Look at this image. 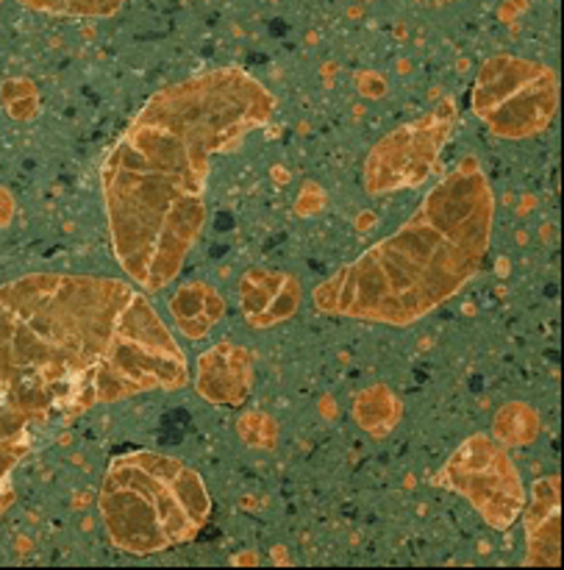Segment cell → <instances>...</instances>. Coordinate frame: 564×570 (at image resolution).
Masks as SVG:
<instances>
[{"mask_svg": "<svg viewBox=\"0 0 564 570\" xmlns=\"http://www.w3.org/2000/svg\"><path fill=\"white\" fill-rule=\"evenodd\" d=\"M187 382L181 345L137 284L89 273L0 284V518L17 468L72 421Z\"/></svg>", "mask_w": 564, "mask_h": 570, "instance_id": "cell-1", "label": "cell"}, {"mask_svg": "<svg viewBox=\"0 0 564 570\" xmlns=\"http://www.w3.org/2000/svg\"><path fill=\"white\" fill-rule=\"evenodd\" d=\"M276 98L243 67H217L159 89L106 156L100 184L117 265L137 287L165 289L206 226L217 156L267 126Z\"/></svg>", "mask_w": 564, "mask_h": 570, "instance_id": "cell-2", "label": "cell"}, {"mask_svg": "<svg viewBox=\"0 0 564 570\" xmlns=\"http://www.w3.org/2000/svg\"><path fill=\"white\" fill-rule=\"evenodd\" d=\"M495 195L473 156L434 184L409 220L311 293L323 315L409 326L454 298L487 259Z\"/></svg>", "mask_w": 564, "mask_h": 570, "instance_id": "cell-3", "label": "cell"}, {"mask_svg": "<svg viewBox=\"0 0 564 570\" xmlns=\"http://www.w3.org/2000/svg\"><path fill=\"white\" fill-rule=\"evenodd\" d=\"M98 507L117 549L150 557L198 538L211 515V495L187 462L131 451L109 465Z\"/></svg>", "mask_w": 564, "mask_h": 570, "instance_id": "cell-4", "label": "cell"}, {"mask_svg": "<svg viewBox=\"0 0 564 570\" xmlns=\"http://www.w3.org/2000/svg\"><path fill=\"white\" fill-rule=\"evenodd\" d=\"M556 72L517 56L484 61L473 89V109L498 137L523 139L545 131L556 115Z\"/></svg>", "mask_w": 564, "mask_h": 570, "instance_id": "cell-5", "label": "cell"}, {"mask_svg": "<svg viewBox=\"0 0 564 570\" xmlns=\"http://www.w3.org/2000/svg\"><path fill=\"white\" fill-rule=\"evenodd\" d=\"M20 6L56 17H111L126 0H17Z\"/></svg>", "mask_w": 564, "mask_h": 570, "instance_id": "cell-6", "label": "cell"}]
</instances>
